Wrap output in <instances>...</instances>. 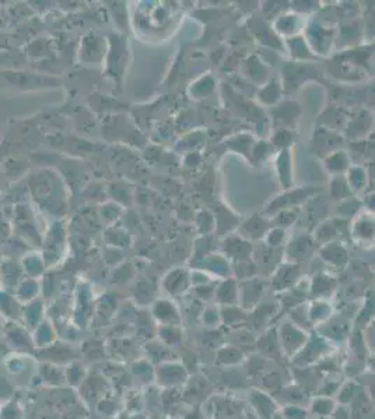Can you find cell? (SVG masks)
Segmentation results:
<instances>
[{"instance_id":"5","label":"cell","mask_w":375,"mask_h":419,"mask_svg":"<svg viewBox=\"0 0 375 419\" xmlns=\"http://www.w3.org/2000/svg\"><path fill=\"white\" fill-rule=\"evenodd\" d=\"M258 347L259 349L263 352V353H266V355H269V356H272V358H276V355H280V344H279V341H276L275 339L272 340L269 336H265L263 339H262V341L259 340L258 341Z\"/></svg>"},{"instance_id":"6","label":"cell","mask_w":375,"mask_h":419,"mask_svg":"<svg viewBox=\"0 0 375 419\" xmlns=\"http://www.w3.org/2000/svg\"><path fill=\"white\" fill-rule=\"evenodd\" d=\"M333 401L328 397H323V399H316L314 403H312V411L315 414H319V415H331L335 408H333Z\"/></svg>"},{"instance_id":"7","label":"cell","mask_w":375,"mask_h":419,"mask_svg":"<svg viewBox=\"0 0 375 419\" xmlns=\"http://www.w3.org/2000/svg\"><path fill=\"white\" fill-rule=\"evenodd\" d=\"M161 340H162L161 343L165 344L167 347L178 346V344H181V332L178 329H172V327H169V330L164 329L161 332Z\"/></svg>"},{"instance_id":"3","label":"cell","mask_w":375,"mask_h":419,"mask_svg":"<svg viewBox=\"0 0 375 419\" xmlns=\"http://www.w3.org/2000/svg\"><path fill=\"white\" fill-rule=\"evenodd\" d=\"M244 360V352L235 346H225L219 349L216 356V365L220 366H234Z\"/></svg>"},{"instance_id":"1","label":"cell","mask_w":375,"mask_h":419,"mask_svg":"<svg viewBox=\"0 0 375 419\" xmlns=\"http://www.w3.org/2000/svg\"><path fill=\"white\" fill-rule=\"evenodd\" d=\"M155 376L160 384H162L164 387H169V389H175L179 384H184L185 380L188 379V372L185 369L184 365H181L179 362H162L157 366L155 370Z\"/></svg>"},{"instance_id":"9","label":"cell","mask_w":375,"mask_h":419,"mask_svg":"<svg viewBox=\"0 0 375 419\" xmlns=\"http://www.w3.org/2000/svg\"><path fill=\"white\" fill-rule=\"evenodd\" d=\"M285 417L286 419H305L306 418V413L300 408V407H296V406H289L286 407L285 410Z\"/></svg>"},{"instance_id":"4","label":"cell","mask_w":375,"mask_h":419,"mask_svg":"<svg viewBox=\"0 0 375 419\" xmlns=\"http://www.w3.org/2000/svg\"><path fill=\"white\" fill-rule=\"evenodd\" d=\"M254 406L256 407L259 414H262L265 418L275 411L273 400L269 396L259 391H254Z\"/></svg>"},{"instance_id":"8","label":"cell","mask_w":375,"mask_h":419,"mask_svg":"<svg viewBox=\"0 0 375 419\" xmlns=\"http://www.w3.org/2000/svg\"><path fill=\"white\" fill-rule=\"evenodd\" d=\"M149 369H150V365L148 360L136 362L133 366V372L136 373V376H139L141 379H145V380H149Z\"/></svg>"},{"instance_id":"2","label":"cell","mask_w":375,"mask_h":419,"mask_svg":"<svg viewBox=\"0 0 375 419\" xmlns=\"http://www.w3.org/2000/svg\"><path fill=\"white\" fill-rule=\"evenodd\" d=\"M279 344L282 351H285V353L294 356L306 344V337L299 329L286 324L285 327H282Z\"/></svg>"}]
</instances>
